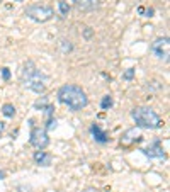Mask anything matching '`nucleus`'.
Masks as SVG:
<instances>
[{
    "instance_id": "nucleus-1",
    "label": "nucleus",
    "mask_w": 170,
    "mask_h": 192,
    "mask_svg": "<svg viewBox=\"0 0 170 192\" xmlns=\"http://www.w3.org/2000/svg\"><path fill=\"white\" fill-rule=\"evenodd\" d=\"M58 100L61 104L68 105L72 111H82L84 107H87V104H89L87 93H85L78 85H72V83H66L63 87H60Z\"/></svg>"
},
{
    "instance_id": "nucleus-2",
    "label": "nucleus",
    "mask_w": 170,
    "mask_h": 192,
    "mask_svg": "<svg viewBox=\"0 0 170 192\" xmlns=\"http://www.w3.org/2000/svg\"><path fill=\"white\" fill-rule=\"evenodd\" d=\"M22 83H24V87L32 92L41 93L46 88V75L32 61H26L24 68H22Z\"/></svg>"
},
{
    "instance_id": "nucleus-3",
    "label": "nucleus",
    "mask_w": 170,
    "mask_h": 192,
    "mask_svg": "<svg viewBox=\"0 0 170 192\" xmlns=\"http://www.w3.org/2000/svg\"><path fill=\"white\" fill-rule=\"evenodd\" d=\"M131 116H133V119H134V123H136V126H138V128H146V129H160V128L163 126V121L160 119V116L157 114L153 109L145 107V105L133 109Z\"/></svg>"
},
{
    "instance_id": "nucleus-4",
    "label": "nucleus",
    "mask_w": 170,
    "mask_h": 192,
    "mask_svg": "<svg viewBox=\"0 0 170 192\" xmlns=\"http://www.w3.org/2000/svg\"><path fill=\"white\" fill-rule=\"evenodd\" d=\"M26 16L29 17V19H32V21H36V22H46L54 16V10H53V7H49V5L36 4V5L27 7Z\"/></svg>"
},
{
    "instance_id": "nucleus-5",
    "label": "nucleus",
    "mask_w": 170,
    "mask_h": 192,
    "mask_svg": "<svg viewBox=\"0 0 170 192\" xmlns=\"http://www.w3.org/2000/svg\"><path fill=\"white\" fill-rule=\"evenodd\" d=\"M150 49H151V53H153L157 58L167 60V58H169V53H170V39L167 36L158 37V39H155V41L151 43Z\"/></svg>"
},
{
    "instance_id": "nucleus-6",
    "label": "nucleus",
    "mask_w": 170,
    "mask_h": 192,
    "mask_svg": "<svg viewBox=\"0 0 170 192\" xmlns=\"http://www.w3.org/2000/svg\"><path fill=\"white\" fill-rule=\"evenodd\" d=\"M29 143L34 148H37V150H44L49 145V136L46 133V129H42V128H32Z\"/></svg>"
},
{
    "instance_id": "nucleus-7",
    "label": "nucleus",
    "mask_w": 170,
    "mask_h": 192,
    "mask_svg": "<svg viewBox=\"0 0 170 192\" xmlns=\"http://www.w3.org/2000/svg\"><path fill=\"white\" fill-rule=\"evenodd\" d=\"M143 151H145V155L150 156V158H165V151L162 148V145H160V141H155L153 145H150Z\"/></svg>"
},
{
    "instance_id": "nucleus-8",
    "label": "nucleus",
    "mask_w": 170,
    "mask_h": 192,
    "mask_svg": "<svg viewBox=\"0 0 170 192\" xmlns=\"http://www.w3.org/2000/svg\"><path fill=\"white\" fill-rule=\"evenodd\" d=\"M134 141H141V134H139V131L136 129V128L126 131V133L122 134V138H121L122 145H129V143H134Z\"/></svg>"
},
{
    "instance_id": "nucleus-9",
    "label": "nucleus",
    "mask_w": 170,
    "mask_h": 192,
    "mask_svg": "<svg viewBox=\"0 0 170 192\" xmlns=\"http://www.w3.org/2000/svg\"><path fill=\"white\" fill-rule=\"evenodd\" d=\"M90 133H92V136H94V140H95L97 143H107V141H109L107 133H106V131H102L97 124H92L90 126Z\"/></svg>"
},
{
    "instance_id": "nucleus-10",
    "label": "nucleus",
    "mask_w": 170,
    "mask_h": 192,
    "mask_svg": "<svg viewBox=\"0 0 170 192\" xmlns=\"http://www.w3.org/2000/svg\"><path fill=\"white\" fill-rule=\"evenodd\" d=\"M34 161H36L37 165H41V167H48V165H51V155L46 153V151L39 150V151L34 153Z\"/></svg>"
},
{
    "instance_id": "nucleus-11",
    "label": "nucleus",
    "mask_w": 170,
    "mask_h": 192,
    "mask_svg": "<svg viewBox=\"0 0 170 192\" xmlns=\"http://www.w3.org/2000/svg\"><path fill=\"white\" fill-rule=\"evenodd\" d=\"M75 2V5L80 10H94L95 7H99V0H72Z\"/></svg>"
},
{
    "instance_id": "nucleus-12",
    "label": "nucleus",
    "mask_w": 170,
    "mask_h": 192,
    "mask_svg": "<svg viewBox=\"0 0 170 192\" xmlns=\"http://www.w3.org/2000/svg\"><path fill=\"white\" fill-rule=\"evenodd\" d=\"M2 114L5 116V117H14V116H16V107H14V104L2 105Z\"/></svg>"
},
{
    "instance_id": "nucleus-13",
    "label": "nucleus",
    "mask_w": 170,
    "mask_h": 192,
    "mask_svg": "<svg viewBox=\"0 0 170 192\" xmlns=\"http://www.w3.org/2000/svg\"><path fill=\"white\" fill-rule=\"evenodd\" d=\"M101 107H102L104 111L111 109V107H112V97H111V95H104V97H102V100H101Z\"/></svg>"
},
{
    "instance_id": "nucleus-14",
    "label": "nucleus",
    "mask_w": 170,
    "mask_h": 192,
    "mask_svg": "<svg viewBox=\"0 0 170 192\" xmlns=\"http://www.w3.org/2000/svg\"><path fill=\"white\" fill-rule=\"evenodd\" d=\"M58 9H60V12H61L63 16H68V12H70L68 2H65V0H60V2H58Z\"/></svg>"
},
{
    "instance_id": "nucleus-15",
    "label": "nucleus",
    "mask_w": 170,
    "mask_h": 192,
    "mask_svg": "<svg viewBox=\"0 0 170 192\" xmlns=\"http://www.w3.org/2000/svg\"><path fill=\"white\" fill-rule=\"evenodd\" d=\"M134 73H136V70H134V68H128L126 72L122 73V78H124V80H133Z\"/></svg>"
},
{
    "instance_id": "nucleus-16",
    "label": "nucleus",
    "mask_w": 170,
    "mask_h": 192,
    "mask_svg": "<svg viewBox=\"0 0 170 192\" xmlns=\"http://www.w3.org/2000/svg\"><path fill=\"white\" fill-rule=\"evenodd\" d=\"M60 44H61V51H63V53H68V51H72V49H73V46H72V44H70V41H66V39H63Z\"/></svg>"
},
{
    "instance_id": "nucleus-17",
    "label": "nucleus",
    "mask_w": 170,
    "mask_h": 192,
    "mask_svg": "<svg viewBox=\"0 0 170 192\" xmlns=\"http://www.w3.org/2000/svg\"><path fill=\"white\" fill-rule=\"evenodd\" d=\"M2 77H4V80H9L10 78V70L9 68H2Z\"/></svg>"
},
{
    "instance_id": "nucleus-18",
    "label": "nucleus",
    "mask_w": 170,
    "mask_h": 192,
    "mask_svg": "<svg viewBox=\"0 0 170 192\" xmlns=\"http://www.w3.org/2000/svg\"><path fill=\"white\" fill-rule=\"evenodd\" d=\"M51 114H53V105H46V107H44V116H46V117H51Z\"/></svg>"
},
{
    "instance_id": "nucleus-19",
    "label": "nucleus",
    "mask_w": 170,
    "mask_h": 192,
    "mask_svg": "<svg viewBox=\"0 0 170 192\" xmlns=\"http://www.w3.org/2000/svg\"><path fill=\"white\" fill-rule=\"evenodd\" d=\"M56 124H58V123H56V119H48L46 128H48V129H54V128H56Z\"/></svg>"
},
{
    "instance_id": "nucleus-20",
    "label": "nucleus",
    "mask_w": 170,
    "mask_h": 192,
    "mask_svg": "<svg viewBox=\"0 0 170 192\" xmlns=\"http://www.w3.org/2000/svg\"><path fill=\"white\" fill-rule=\"evenodd\" d=\"M34 107H36V109H39V107H46V99H41V100H37L36 104H34Z\"/></svg>"
},
{
    "instance_id": "nucleus-21",
    "label": "nucleus",
    "mask_w": 170,
    "mask_h": 192,
    "mask_svg": "<svg viewBox=\"0 0 170 192\" xmlns=\"http://www.w3.org/2000/svg\"><path fill=\"white\" fill-rule=\"evenodd\" d=\"M153 14H155L153 9H146V10H145V16H146V17H151Z\"/></svg>"
},
{
    "instance_id": "nucleus-22",
    "label": "nucleus",
    "mask_w": 170,
    "mask_h": 192,
    "mask_svg": "<svg viewBox=\"0 0 170 192\" xmlns=\"http://www.w3.org/2000/svg\"><path fill=\"white\" fill-rule=\"evenodd\" d=\"M84 192H101L99 189H94V187H89V189H85Z\"/></svg>"
},
{
    "instance_id": "nucleus-23",
    "label": "nucleus",
    "mask_w": 170,
    "mask_h": 192,
    "mask_svg": "<svg viewBox=\"0 0 170 192\" xmlns=\"http://www.w3.org/2000/svg\"><path fill=\"white\" fill-rule=\"evenodd\" d=\"M92 36V31H90V27H87V31H85V37H90Z\"/></svg>"
},
{
    "instance_id": "nucleus-24",
    "label": "nucleus",
    "mask_w": 170,
    "mask_h": 192,
    "mask_svg": "<svg viewBox=\"0 0 170 192\" xmlns=\"http://www.w3.org/2000/svg\"><path fill=\"white\" fill-rule=\"evenodd\" d=\"M4 128H5V126H4V123H2V121H0V136H2V133H4Z\"/></svg>"
},
{
    "instance_id": "nucleus-25",
    "label": "nucleus",
    "mask_w": 170,
    "mask_h": 192,
    "mask_svg": "<svg viewBox=\"0 0 170 192\" xmlns=\"http://www.w3.org/2000/svg\"><path fill=\"white\" fill-rule=\"evenodd\" d=\"M138 14H141V16H143V14H145V7H138Z\"/></svg>"
},
{
    "instance_id": "nucleus-26",
    "label": "nucleus",
    "mask_w": 170,
    "mask_h": 192,
    "mask_svg": "<svg viewBox=\"0 0 170 192\" xmlns=\"http://www.w3.org/2000/svg\"><path fill=\"white\" fill-rule=\"evenodd\" d=\"M4 177H5V172H4V170H0V180H2Z\"/></svg>"
},
{
    "instance_id": "nucleus-27",
    "label": "nucleus",
    "mask_w": 170,
    "mask_h": 192,
    "mask_svg": "<svg viewBox=\"0 0 170 192\" xmlns=\"http://www.w3.org/2000/svg\"><path fill=\"white\" fill-rule=\"evenodd\" d=\"M16 2H24V0H16Z\"/></svg>"
},
{
    "instance_id": "nucleus-28",
    "label": "nucleus",
    "mask_w": 170,
    "mask_h": 192,
    "mask_svg": "<svg viewBox=\"0 0 170 192\" xmlns=\"http://www.w3.org/2000/svg\"><path fill=\"white\" fill-rule=\"evenodd\" d=\"M0 2H2V0H0Z\"/></svg>"
}]
</instances>
